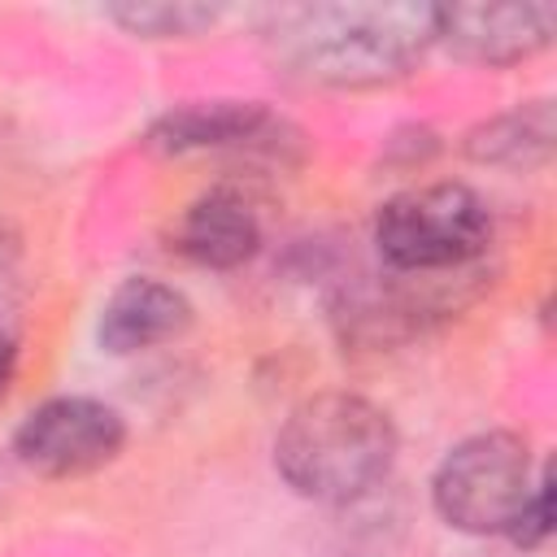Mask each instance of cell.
Wrapping results in <instances>:
<instances>
[{
    "label": "cell",
    "mask_w": 557,
    "mask_h": 557,
    "mask_svg": "<svg viewBox=\"0 0 557 557\" xmlns=\"http://www.w3.org/2000/svg\"><path fill=\"white\" fill-rule=\"evenodd\" d=\"M379 257L396 274H457L492 244V213L466 183H422L374 218Z\"/></svg>",
    "instance_id": "3957f363"
},
{
    "label": "cell",
    "mask_w": 557,
    "mask_h": 557,
    "mask_svg": "<svg viewBox=\"0 0 557 557\" xmlns=\"http://www.w3.org/2000/svg\"><path fill=\"white\" fill-rule=\"evenodd\" d=\"M174 244L187 261L205 265V270H235L244 261L257 257L261 248V222L252 213V205L231 191V187H209L200 191L174 231Z\"/></svg>",
    "instance_id": "9c48e42d"
},
{
    "label": "cell",
    "mask_w": 557,
    "mask_h": 557,
    "mask_svg": "<svg viewBox=\"0 0 557 557\" xmlns=\"http://www.w3.org/2000/svg\"><path fill=\"white\" fill-rule=\"evenodd\" d=\"M117 26L144 39H170V35H196L218 22L213 4H117L109 9Z\"/></svg>",
    "instance_id": "8fae6325"
},
{
    "label": "cell",
    "mask_w": 557,
    "mask_h": 557,
    "mask_svg": "<svg viewBox=\"0 0 557 557\" xmlns=\"http://www.w3.org/2000/svg\"><path fill=\"white\" fill-rule=\"evenodd\" d=\"M126 444V422L113 405L91 396H52L35 405L13 431V453L44 479H74L109 466Z\"/></svg>",
    "instance_id": "5b68a950"
},
{
    "label": "cell",
    "mask_w": 557,
    "mask_h": 557,
    "mask_svg": "<svg viewBox=\"0 0 557 557\" xmlns=\"http://www.w3.org/2000/svg\"><path fill=\"white\" fill-rule=\"evenodd\" d=\"M553 479H548V470L535 479V487H531V496H527V505L518 509V518H513V527H509V540L518 544V548H540L544 540H548V531H553Z\"/></svg>",
    "instance_id": "7c38bea8"
},
{
    "label": "cell",
    "mask_w": 557,
    "mask_h": 557,
    "mask_svg": "<svg viewBox=\"0 0 557 557\" xmlns=\"http://www.w3.org/2000/svg\"><path fill=\"white\" fill-rule=\"evenodd\" d=\"M13 370H17V344L0 331V396H4L9 383H13Z\"/></svg>",
    "instance_id": "4fadbf2b"
},
{
    "label": "cell",
    "mask_w": 557,
    "mask_h": 557,
    "mask_svg": "<svg viewBox=\"0 0 557 557\" xmlns=\"http://www.w3.org/2000/svg\"><path fill=\"white\" fill-rule=\"evenodd\" d=\"M557 4H435V44L470 65H513L548 48Z\"/></svg>",
    "instance_id": "8992f818"
},
{
    "label": "cell",
    "mask_w": 557,
    "mask_h": 557,
    "mask_svg": "<svg viewBox=\"0 0 557 557\" xmlns=\"http://www.w3.org/2000/svg\"><path fill=\"white\" fill-rule=\"evenodd\" d=\"M531 487V444L513 431H479L435 466L431 505L453 531L509 535Z\"/></svg>",
    "instance_id": "277c9868"
},
{
    "label": "cell",
    "mask_w": 557,
    "mask_h": 557,
    "mask_svg": "<svg viewBox=\"0 0 557 557\" xmlns=\"http://www.w3.org/2000/svg\"><path fill=\"white\" fill-rule=\"evenodd\" d=\"M466 157L479 165H500V170L544 165L553 157V104L527 100V104H513L509 113L479 122L466 135Z\"/></svg>",
    "instance_id": "30bf717a"
},
{
    "label": "cell",
    "mask_w": 557,
    "mask_h": 557,
    "mask_svg": "<svg viewBox=\"0 0 557 557\" xmlns=\"http://www.w3.org/2000/svg\"><path fill=\"white\" fill-rule=\"evenodd\" d=\"M270 61L313 87H383L435 44V4H283L261 17Z\"/></svg>",
    "instance_id": "6da1fadb"
},
{
    "label": "cell",
    "mask_w": 557,
    "mask_h": 557,
    "mask_svg": "<svg viewBox=\"0 0 557 557\" xmlns=\"http://www.w3.org/2000/svg\"><path fill=\"white\" fill-rule=\"evenodd\" d=\"M191 326V300L161 278H126L100 309L96 339L113 357H131L178 339Z\"/></svg>",
    "instance_id": "ba28073f"
},
{
    "label": "cell",
    "mask_w": 557,
    "mask_h": 557,
    "mask_svg": "<svg viewBox=\"0 0 557 557\" xmlns=\"http://www.w3.org/2000/svg\"><path fill=\"white\" fill-rule=\"evenodd\" d=\"M392 418L352 392H318L300 400L274 435V470L318 505H348L379 487L396 461Z\"/></svg>",
    "instance_id": "7a4b0ae2"
},
{
    "label": "cell",
    "mask_w": 557,
    "mask_h": 557,
    "mask_svg": "<svg viewBox=\"0 0 557 557\" xmlns=\"http://www.w3.org/2000/svg\"><path fill=\"white\" fill-rule=\"evenodd\" d=\"M283 135V117H274L261 100H196L161 113L148 126V148L152 152H209V148H257L274 144Z\"/></svg>",
    "instance_id": "52a82bcc"
}]
</instances>
